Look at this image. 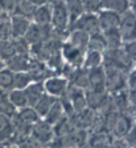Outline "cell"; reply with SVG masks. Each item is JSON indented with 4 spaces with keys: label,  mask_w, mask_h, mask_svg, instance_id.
Here are the masks:
<instances>
[{
    "label": "cell",
    "mask_w": 136,
    "mask_h": 148,
    "mask_svg": "<svg viewBox=\"0 0 136 148\" xmlns=\"http://www.w3.org/2000/svg\"><path fill=\"white\" fill-rule=\"evenodd\" d=\"M56 101L53 95L50 94H43L41 97V99L36 102L35 107V111L38 116H46V113L48 112V110L51 109V107L54 104V102Z\"/></svg>",
    "instance_id": "obj_16"
},
{
    "label": "cell",
    "mask_w": 136,
    "mask_h": 148,
    "mask_svg": "<svg viewBox=\"0 0 136 148\" xmlns=\"http://www.w3.org/2000/svg\"><path fill=\"white\" fill-rule=\"evenodd\" d=\"M12 77L14 74L8 70H1L0 71V89L7 90L12 88Z\"/></svg>",
    "instance_id": "obj_28"
},
{
    "label": "cell",
    "mask_w": 136,
    "mask_h": 148,
    "mask_svg": "<svg viewBox=\"0 0 136 148\" xmlns=\"http://www.w3.org/2000/svg\"><path fill=\"white\" fill-rule=\"evenodd\" d=\"M83 8L87 9L89 12L92 11H97L101 7L100 5V0H81Z\"/></svg>",
    "instance_id": "obj_33"
},
{
    "label": "cell",
    "mask_w": 136,
    "mask_h": 148,
    "mask_svg": "<svg viewBox=\"0 0 136 148\" xmlns=\"http://www.w3.org/2000/svg\"><path fill=\"white\" fill-rule=\"evenodd\" d=\"M125 53H126L129 57H132L133 60L135 58V42H134V40H133L132 43H129V44L126 46Z\"/></svg>",
    "instance_id": "obj_39"
},
{
    "label": "cell",
    "mask_w": 136,
    "mask_h": 148,
    "mask_svg": "<svg viewBox=\"0 0 136 148\" xmlns=\"http://www.w3.org/2000/svg\"><path fill=\"white\" fill-rule=\"evenodd\" d=\"M2 14V10H1V7H0V15Z\"/></svg>",
    "instance_id": "obj_46"
},
{
    "label": "cell",
    "mask_w": 136,
    "mask_h": 148,
    "mask_svg": "<svg viewBox=\"0 0 136 148\" xmlns=\"http://www.w3.org/2000/svg\"><path fill=\"white\" fill-rule=\"evenodd\" d=\"M88 46L90 47L92 51H98L100 52L101 49H104L106 47V43H105V38L102 35H100L99 33L93 34L91 38H89L88 42Z\"/></svg>",
    "instance_id": "obj_27"
},
{
    "label": "cell",
    "mask_w": 136,
    "mask_h": 148,
    "mask_svg": "<svg viewBox=\"0 0 136 148\" xmlns=\"http://www.w3.org/2000/svg\"><path fill=\"white\" fill-rule=\"evenodd\" d=\"M66 80L60 79V77H51L46 80L45 89L50 93V95H62L66 90Z\"/></svg>",
    "instance_id": "obj_9"
},
{
    "label": "cell",
    "mask_w": 136,
    "mask_h": 148,
    "mask_svg": "<svg viewBox=\"0 0 136 148\" xmlns=\"http://www.w3.org/2000/svg\"><path fill=\"white\" fill-rule=\"evenodd\" d=\"M62 113H63V107L62 103L59 101H55L54 104L51 107V109L46 113V121L48 125L51 123H56L60 119H62Z\"/></svg>",
    "instance_id": "obj_21"
},
{
    "label": "cell",
    "mask_w": 136,
    "mask_h": 148,
    "mask_svg": "<svg viewBox=\"0 0 136 148\" xmlns=\"http://www.w3.org/2000/svg\"><path fill=\"white\" fill-rule=\"evenodd\" d=\"M101 63V54L98 51H91L87 56L86 66L87 67H97Z\"/></svg>",
    "instance_id": "obj_30"
},
{
    "label": "cell",
    "mask_w": 136,
    "mask_h": 148,
    "mask_svg": "<svg viewBox=\"0 0 136 148\" xmlns=\"http://www.w3.org/2000/svg\"><path fill=\"white\" fill-rule=\"evenodd\" d=\"M89 42V34L80 29H74V32L71 35V43L73 46L79 47L80 49H84V47L88 46Z\"/></svg>",
    "instance_id": "obj_20"
},
{
    "label": "cell",
    "mask_w": 136,
    "mask_h": 148,
    "mask_svg": "<svg viewBox=\"0 0 136 148\" xmlns=\"http://www.w3.org/2000/svg\"><path fill=\"white\" fill-rule=\"evenodd\" d=\"M53 131L47 122H37L33 128V137L39 143H47L51 140Z\"/></svg>",
    "instance_id": "obj_10"
},
{
    "label": "cell",
    "mask_w": 136,
    "mask_h": 148,
    "mask_svg": "<svg viewBox=\"0 0 136 148\" xmlns=\"http://www.w3.org/2000/svg\"><path fill=\"white\" fill-rule=\"evenodd\" d=\"M104 38H105V43H106V47H108L109 49H117L120 43H122V37L119 34L118 28L115 29H110V30H106L104 32Z\"/></svg>",
    "instance_id": "obj_18"
},
{
    "label": "cell",
    "mask_w": 136,
    "mask_h": 148,
    "mask_svg": "<svg viewBox=\"0 0 136 148\" xmlns=\"http://www.w3.org/2000/svg\"><path fill=\"white\" fill-rule=\"evenodd\" d=\"M51 6L48 5H43V6H38L34 11L33 18L35 19L36 24L38 26H46L50 25L51 23Z\"/></svg>",
    "instance_id": "obj_13"
},
{
    "label": "cell",
    "mask_w": 136,
    "mask_h": 148,
    "mask_svg": "<svg viewBox=\"0 0 136 148\" xmlns=\"http://www.w3.org/2000/svg\"><path fill=\"white\" fill-rule=\"evenodd\" d=\"M119 34L125 40H134L135 38V14L133 11H125L119 23Z\"/></svg>",
    "instance_id": "obj_2"
},
{
    "label": "cell",
    "mask_w": 136,
    "mask_h": 148,
    "mask_svg": "<svg viewBox=\"0 0 136 148\" xmlns=\"http://www.w3.org/2000/svg\"><path fill=\"white\" fill-rule=\"evenodd\" d=\"M11 37V25L8 19H0V42L9 40Z\"/></svg>",
    "instance_id": "obj_29"
},
{
    "label": "cell",
    "mask_w": 136,
    "mask_h": 148,
    "mask_svg": "<svg viewBox=\"0 0 136 148\" xmlns=\"http://www.w3.org/2000/svg\"><path fill=\"white\" fill-rule=\"evenodd\" d=\"M33 1V3L35 5V6H43V5H48L50 2H52L53 0H32Z\"/></svg>",
    "instance_id": "obj_41"
},
{
    "label": "cell",
    "mask_w": 136,
    "mask_h": 148,
    "mask_svg": "<svg viewBox=\"0 0 136 148\" xmlns=\"http://www.w3.org/2000/svg\"><path fill=\"white\" fill-rule=\"evenodd\" d=\"M3 100H6V94H5L2 89H0V102L3 101Z\"/></svg>",
    "instance_id": "obj_43"
},
{
    "label": "cell",
    "mask_w": 136,
    "mask_h": 148,
    "mask_svg": "<svg viewBox=\"0 0 136 148\" xmlns=\"http://www.w3.org/2000/svg\"><path fill=\"white\" fill-rule=\"evenodd\" d=\"M119 23H120V15L113 11V10L102 11L99 15V18H98L99 28H101L104 32L118 28Z\"/></svg>",
    "instance_id": "obj_5"
},
{
    "label": "cell",
    "mask_w": 136,
    "mask_h": 148,
    "mask_svg": "<svg viewBox=\"0 0 136 148\" xmlns=\"http://www.w3.org/2000/svg\"><path fill=\"white\" fill-rule=\"evenodd\" d=\"M15 112V107L7 99L0 102V113L5 116H11Z\"/></svg>",
    "instance_id": "obj_35"
},
{
    "label": "cell",
    "mask_w": 136,
    "mask_h": 148,
    "mask_svg": "<svg viewBox=\"0 0 136 148\" xmlns=\"http://www.w3.org/2000/svg\"><path fill=\"white\" fill-rule=\"evenodd\" d=\"M12 132L14 131H12L11 121L8 119L7 116L0 113V139L8 138Z\"/></svg>",
    "instance_id": "obj_25"
},
{
    "label": "cell",
    "mask_w": 136,
    "mask_h": 148,
    "mask_svg": "<svg viewBox=\"0 0 136 148\" xmlns=\"http://www.w3.org/2000/svg\"><path fill=\"white\" fill-rule=\"evenodd\" d=\"M73 29H80L86 32L87 34H97L99 33V24H98V18L92 15V14H86L81 15L75 21L71 24Z\"/></svg>",
    "instance_id": "obj_3"
},
{
    "label": "cell",
    "mask_w": 136,
    "mask_h": 148,
    "mask_svg": "<svg viewBox=\"0 0 136 148\" xmlns=\"http://www.w3.org/2000/svg\"><path fill=\"white\" fill-rule=\"evenodd\" d=\"M30 81H32V76L29 75V73L16 72L12 77V86H15L18 90H21V89L26 88Z\"/></svg>",
    "instance_id": "obj_23"
},
{
    "label": "cell",
    "mask_w": 136,
    "mask_h": 148,
    "mask_svg": "<svg viewBox=\"0 0 136 148\" xmlns=\"http://www.w3.org/2000/svg\"><path fill=\"white\" fill-rule=\"evenodd\" d=\"M129 86L132 88V90H135V73L134 72L129 76Z\"/></svg>",
    "instance_id": "obj_42"
},
{
    "label": "cell",
    "mask_w": 136,
    "mask_h": 148,
    "mask_svg": "<svg viewBox=\"0 0 136 148\" xmlns=\"http://www.w3.org/2000/svg\"><path fill=\"white\" fill-rule=\"evenodd\" d=\"M43 91H44V86L41 82L28 85L26 91H25L26 98H27V104L35 106L36 102L41 99V97L44 94Z\"/></svg>",
    "instance_id": "obj_14"
},
{
    "label": "cell",
    "mask_w": 136,
    "mask_h": 148,
    "mask_svg": "<svg viewBox=\"0 0 136 148\" xmlns=\"http://www.w3.org/2000/svg\"><path fill=\"white\" fill-rule=\"evenodd\" d=\"M16 54V49L14 46V43L10 40H2L0 42V57L2 60L8 61Z\"/></svg>",
    "instance_id": "obj_24"
},
{
    "label": "cell",
    "mask_w": 136,
    "mask_h": 148,
    "mask_svg": "<svg viewBox=\"0 0 136 148\" xmlns=\"http://www.w3.org/2000/svg\"><path fill=\"white\" fill-rule=\"evenodd\" d=\"M16 5H17V2L15 0H0L1 10H2V12H6V14L15 11Z\"/></svg>",
    "instance_id": "obj_34"
},
{
    "label": "cell",
    "mask_w": 136,
    "mask_h": 148,
    "mask_svg": "<svg viewBox=\"0 0 136 148\" xmlns=\"http://www.w3.org/2000/svg\"><path fill=\"white\" fill-rule=\"evenodd\" d=\"M2 69H3V64H2V63H1V62H0V71H1V70H2Z\"/></svg>",
    "instance_id": "obj_44"
},
{
    "label": "cell",
    "mask_w": 136,
    "mask_h": 148,
    "mask_svg": "<svg viewBox=\"0 0 136 148\" xmlns=\"http://www.w3.org/2000/svg\"><path fill=\"white\" fill-rule=\"evenodd\" d=\"M9 102L14 107H19V108H25L27 106V98L25 91L23 90H14L9 94Z\"/></svg>",
    "instance_id": "obj_22"
},
{
    "label": "cell",
    "mask_w": 136,
    "mask_h": 148,
    "mask_svg": "<svg viewBox=\"0 0 136 148\" xmlns=\"http://www.w3.org/2000/svg\"><path fill=\"white\" fill-rule=\"evenodd\" d=\"M75 85L79 86V88H88L89 86V79H88V75H86L84 73H75Z\"/></svg>",
    "instance_id": "obj_36"
},
{
    "label": "cell",
    "mask_w": 136,
    "mask_h": 148,
    "mask_svg": "<svg viewBox=\"0 0 136 148\" xmlns=\"http://www.w3.org/2000/svg\"><path fill=\"white\" fill-rule=\"evenodd\" d=\"M51 7V20L57 30H64L69 25V15L63 0H53Z\"/></svg>",
    "instance_id": "obj_1"
},
{
    "label": "cell",
    "mask_w": 136,
    "mask_h": 148,
    "mask_svg": "<svg viewBox=\"0 0 136 148\" xmlns=\"http://www.w3.org/2000/svg\"><path fill=\"white\" fill-rule=\"evenodd\" d=\"M110 148H129V147H128V145H127L125 141L116 140V141H114V143L110 145Z\"/></svg>",
    "instance_id": "obj_40"
},
{
    "label": "cell",
    "mask_w": 136,
    "mask_h": 148,
    "mask_svg": "<svg viewBox=\"0 0 136 148\" xmlns=\"http://www.w3.org/2000/svg\"><path fill=\"white\" fill-rule=\"evenodd\" d=\"M80 148H88V147H86V145H81V147Z\"/></svg>",
    "instance_id": "obj_45"
},
{
    "label": "cell",
    "mask_w": 136,
    "mask_h": 148,
    "mask_svg": "<svg viewBox=\"0 0 136 148\" xmlns=\"http://www.w3.org/2000/svg\"><path fill=\"white\" fill-rule=\"evenodd\" d=\"M38 114L36 113V111L32 108H24L21 109L18 114V118L21 121H24L25 123L30 125V123H34L38 120Z\"/></svg>",
    "instance_id": "obj_26"
},
{
    "label": "cell",
    "mask_w": 136,
    "mask_h": 148,
    "mask_svg": "<svg viewBox=\"0 0 136 148\" xmlns=\"http://www.w3.org/2000/svg\"><path fill=\"white\" fill-rule=\"evenodd\" d=\"M63 1L65 8L68 10L70 24H72L81 15H83V11H84L83 5H82L81 0H63Z\"/></svg>",
    "instance_id": "obj_11"
},
{
    "label": "cell",
    "mask_w": 136,
    "mask_h": 148,
    "mask_svg": "<svg viewBox=\"0 0 136 148\" xmlns=\"http://www.w3.org/2000/svg\"><path fill=\"white\" fill-rule=\"evenodd\" d=\"M37 6L33 3L32 0H20L17 2L16 8H15V12L16 15H20L25 18H32L34 15V11L36 9Z\"/></svg>",
    "instance_id": "obj_15"
},
{
    "label": "cell",
    "mask_w": 136,
    "mask_h": 148,
    "mask_svg": "<svg viewBox=\"0 0 136 148\" xmlns=\"http://www.w3.org/2000/svg\"><path fill=\"white\" fill-rule=\"evenodd\" d=\"M89 85L92 86V90L96 92L104 93L105 91V71L102 67L97 66V67H92L89 75Z\"/></svg>",
    "instance_id": "obj_6"
},
{
    "label": "cell",
    "mask_w": 136,
    "mask_h": 148,
    "mask_svg": "<svg viewBox=\"0 0 136 148\" xmlns=\"http://www.w3.org/2000/svg\"><path fill=\"white\" fill-rule=\"evenodd\" d=\"M7 62H8L10 70H12L15 72H26L29 70L33 61H30L27 57V55L15 54Z\"/></svg>",
    "instance_id": "obj_8"
},
{
    "label": "cell",
    "mask_w": 136,
    "mask_h": 148,
    "mask_svg": "<svg viewBox=\"0 0 136 148\" xmlns=\"http://www.w3.org/2000/svg\"><path fill=\"white\" fill-rule=\"evenodd\" d=\"M63 56L74 65H79L83 61V49L73 46L72 44H65L63 46Z\"/></svg>",
    "instance_id": "obj_12"
},
{
    "label": "cell",
    "mask_w": 136,
    "mask_h": 148,
    "mask_svg": "<svg viewBox=\"0 0 136 148\" xmlns=\"http://www.w3.org/2000/svg\"><path fill=\"white\" fill-rule=\"evenodd\" d=\"M128 100H127L126 98V94L125 93H123L122 91H118V93L115 95V104L117 106L119 109H124L125 108V106H126L127 103H128Z\"/></svg>",
    "instance_id": "obj_37"
},
{
    "label": "cell",
    "mask_w": 136,
    "mask_h": 148,
    "mask_svg": "<svg viewBox=\"0 0 136 148\" xmlns=\"http://www.w3.org/2000/svg\"><path fill=\"white\" fill-rule=\"evenodd\" d=\"M101 7H105L108 10H113L117 14H124L127 11L129 5L128 0H100Z\"/></svg>",
    "instance_id": "obj_17"
},
{
    "label": "cell",
    "mask_w": 136,
    "mask_h": 148,
    "mask_svg": "<svg viewBox=\"0 0 136 148\" xmlns=\"http://www.w3.org/2000/svg\"><path fill=\"white\" fill-rule=\"evenodd\" d=\"M20 148H42V146L35 138H25L20 144Z\"/></svg>",
    "instance_id": "obj_38"
},
{
    "label": "cell",
    "mask_w": 136,
    "mask_h": 148,
    "mask_svg": "<svg viewBox=\"0 0 136 148\" xmlns=\"http://www.w3.org/2000/svg\"><path fill=\"white\" fill-rule=\"evenodd\" d=\"M130 127H132V120H130V118L125 116V114H122V116L117 117V120L115 122L113 129H114L115 134L117 136L122 137V136H124V135H126V134L129 132Z\"/></svg>",
    "instance_id": "obj_19"
},
{
    "label": "cell",
    "mask_w": 136,
    "mask_h": 148,
    "mask_svg": "<svg viewBox=\"0 0 136 148\" xmlns=\"http://www.w3.org/2000/svg\"><path fill=\"white\" fill-rule=\"evenodd\" d=\"M0 148H2V147H1V146H0Z\"/></svg>",
    "instance_id": "obj_47"
},
{
    "label": "cell",
    "mask_w": 136,
    "mask_h": 148,
    "mask_svg": "<svg viewBox=\"0 0 136 148\" xmlns=\"http://www.w3.org/2000/svg\"><path fill=\"white\" fill-rule=\"evenodd\" d=\"M124 76L122 71L113 66H107V75H105V88L111 92L122 91L124 88Z\"/></svg>",
    "instance_id": "obj_4"
},
{
    "label": "cell",
    "mask_w": 136,
    "mask_h": 148,
    "mask_svg": "<svg viewBox=\"0 0 136 148\" xmlns=\"http://www.w3.org/2000/svg\"><path fill=\"white\" fill-rule=\"evenodd\" d=\"M109 144V139L107 136H105L104 134H98L96 137L91 140V145L95 148H105L107 147Z\"/></svg>",
    "instance_id": "obj_32"
},
{
    "label": "cell",
    "mask_w": 136,
    "mask_h": 148,
    "mask_svg": "<svg viewBox=\"0 0 136 148\" xmlns=\"http://www.w3.org/2000/svg\"><path fill=\"white\" fill-rule=\"evenodd\" d=\"M14 46L16 49V54H21V55H27L28 51V43L25 40L24 37H19V38H15L14 39Z\"/></svg>",
    "instance_id": "obj_31"
},
{
    "label": "cell",
    "mask_w": 136,
    "mask_h": 148,
    "mask_svg": "<svg viewBox=\"0 0 136 148\" xmlns=\"http://www.w3.org/2000/svg\"><path fill=\"white\" fill-rule=\"evenodd\" d=\"M10 25H11V36L14 38H19V37H24L30 24L27 18L15 14L11 17Z\"/></svg>",
    "instance_id": "obj_7"
}]
</instances>
